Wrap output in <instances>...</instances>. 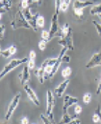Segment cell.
Segmentation results:
<instances>
[{
  "instance_id": "2",
  "label": "cell",
  "mask_w": 101,
  "mask_h": 124,
  "mask_svg": "<svg viewBox=\"0 0 101 124\" xmlns=\"http://www.w3.org/2000/svg\"><path fill=\"white\" fill-rule=\"evenodd\" d=\"M28 60H29V59H28L27 57H23V58H21V59H12V60H10L9 63L6 64L5 67H4V69L2 70V72H1V74H0V78L2 79L7 74H9L11 71H13L14 69H16L18 66H20L21 64L27 63Z\"/></svg>"
},
{
  "instance_id": "1",
  "label": "cell",
  "mask_w": 101,
  "mask_h": 124,
  "mask_svg": "<svg viewBox=\"0 0 101 124\" xmlns=\"http://www.w3.org/2000/svg\"><path fill=\"white\" fill-rule=\"evenodd\" d=\"M11 26L14 30H17L20 28H25V29H32L31 25L29 24V22L27 21V19L25 18V16L23 15V12L21 10H19L16 14L15 18L12 20L11 22ZM33 30V29H32Z\"/></svg>"
},
{
  "instance_id": "34",
  "label": "cell",
  "mask_w": 101,
  "mask_h": 124,
  "mask_svg": "<svg viewBox=\"0 0 101 124\" xmlns=\"http://www.w3.org/2000/svg\"><path fill=\"white\" fill-rule=\"evenodd\" d=\"M69 124H81V120H80L79 118L75 117L74 119H72V120H71V122H70Z\"/></svg>"
},
{
  "instance_id": "33",
  "label": "cell",
  "mask_w": 101,
  "mask_h": 124,
  "mask_svg": "<svg viewBox=\"0 0 101 124\" xmlns=\"http://www.w3.org/2000/svg\"><path fill=\"white\" fill-rule=\"evenodd\" d=\"M20 7L22 8V10L28 8V7H29V2H28V1H21V3H20Z\"/></svg>"
},
{
  "instance_id": "38",
  "label": "cell",
  "mask_w": 101,
  "mask_h": 124,
  "mask_svg": "<svg viewBox=\"0 0 101 124\" xmlns=\"http://www.w3.org/2000/svg\"><path fill=\"white\" fill-rule=\"evenodd\" d=\"M100 93H101V78H100V80H99V83H98V87L96 89V93L99 94Z\"/></svg>"
},
{
  "instance_id": "5",
  "label": "cell",
  "mask_w": 101,
  "mask_h": 124,
  "mask_svg": "<svg viewBox=\"0 0 101 124\" xmlns=\"http://www.w3.org/2000/svg\"><path fill=\"white\" fill-rule=\"evenodd\" d=\"M54 104H55V100H54V95L52 91L48 90L47 91V104H46V116L50 118L51 122L55 123L54 120V116H53V108H54Z\"/></svg>"
},
{
  "instance_id": "12",
  "label": "cell",
  "mask_w": 101,
  "mask_h": 124,
  "mask_svg": "<svg viewBox=\"0 0 101 124\" xmlns=\"http://www.w3.org/2000/svg\"><path fill=\"white\" fill-rule=\"evenodd\" d=\"M24 90H25V92H26V93H27L29 99L33 102L35 105L40 106V100H39V98H38V96H37L36 93L31 89V87H30L29 85H24Z\"/></svg>"
},
{
  "instance_id": "37",
  "label": "cell",
  "mask_w": 101,
  "mask_h": 124,
  "mask_svg": "<svg viewBox=\"0 0 101 124\" xmlns=\"http://www.w3.org/2000/svg\"><path fill=\"white\" fill-rule=\"evenodd\" d=\"M70 61V56L67 55V54H65L63 56V62H69Z\"/></svg>"
},
{
  "instance_id": "44",
  "label": "cell",
  "mask_w": 101,
  "mask_h": 124,
  "mask_svg": "<svg viewBox=\"0 0 101 124\" xmlns=\"http://www.w3.org/2000/svg\"><path fill=\"white\" fill-rule=\"evenodd\" d=\"M98 16H99V17H100V19H101V14L100 15H98Z\"/></svg>"
},
{
  "instance_id": "10",
  "label": "cell",
  "mask_w": 101,
  "mask_h": 124,
  "mask_svg": "<svg viewBox=\"0 0 101 124\" xmlns=\"http://www.w3.org/2000/svg\"><path fill=\"white\" fill-rule=\"evenodd\" d=\"M96 66H101V50L100 52H98L92 55V57L90 59V61L87 63L86 68L91 69V68H93Z\"/></svg>"
},
{
  "instance_id": "26",
  "label": "cell",
  "mask_w": 101,
  "mask_h": 124,
  "mask_svg": "<svg viewBox=\"0 0 101 124\" xmlns=\"http://www.w3.org/2000/svg\"><path fill=\"white\" fill-rule=\"evenodd\" d=\"M40 118H41V120H42V122L45 124H48V123H52L50 120V118L47 116H44V115H41L40 116Z\"/></svg>"
},
{
  "instance_id": "9",
  "label": "cell",
  "mask_w": 101,
  "mask_h": 124,
  "mask_svg": "<svg viewBox=\"0 0 101 124\" xmlns=\"http://www.w3.org/2000/svg\"><path fill=\"white\" fill-rule=\"evenodd\" d=\"M67 50H68V49H67V47H63V49H62V51H61L59 56L57 57V61H56L55 65H54V67H53V70H52V72H51L50 75L48 76V78H52L56 74H57V72H58V70H59V68H60V65H61V63L63 62V56L66 54V53H67Z\"/></svg>"
},
{
  "instance_id": "24",
  "label": "cell",
  "mask_w": 101,
  "mask_h": 124,
  "mask_svg": "<svg viewBox=\"0 0 101 124\" xmlns=\"http://www.w3.org/2000/svg\"><path fill=\"white\" fill-rule=\"evenodd\" d=\"M61 4L62 1L61 0H55V13H58L61 11Z\"/></svg>"
},
{
  "instance_id": "15",
  "label": "cell",
  "mask_w": 101,
  "mask_h": 124,
  "mask_svg": "<svg viewBox=\"0 0 101 124\" xmlns=\"http://www.w3.org/2000/svg\"><path fill=\"white\" fill-rule=\"evenodd\" d=\"M0 1H1V15H3V13H6L11 10L12 2L11 0H0Z\"/></svg>"
},
{
  "instance_id": "21",
  "label": "cell",
  "mask_w": 101,
  "mask_h": 124,
  "mask_svg": "<svg viewBox=\"0 0 101 124\" xmlns=\"http://www.w3.org/2000/svg\"><path fill=\"white\" fill-rule=\"evenodd\" d=\"M71 75V68L67 67V68H65L63 71H62V77L65 78H68V77H70Z\"/></svg>"
},
{
  "instance_id": "20",
  "label": "cell",
  "mask_w": 101,
  "mask_h": 124,
  "mask_svg": "<svg viewBox=\"0 0 101 124\" xmlns=\"http://www.w3.org/2000/svg\"><path fill=\"white\" fill-rule=\"evenodd\" d=\"M44 24H45V21H44V17L41 16H39L37 18V25L39 28H42L44 27Z\"/></svg>"
},
{
  "instance_id": "40",
  "label": "cell",
  "mask_w": 101,
  "mask_h": 124,
  "mask_svg": "<svg viewBox=\"0 0 101 124\" xmlns=\"http://www.w3.org/2000/svg\"><path fill=\"white\" fill-rule=\"evenodd\" d=\"M95 113L99 116V117H100V123H101V108H100V106H98V108L95 110Z\"/></svg>"
},
{
  "instance_id": "16",
  "label": "cell",
  "mask_w": 101,
  "mask_h": 124,
  "mask_svg": "<svg viewBox=\"0 0 101 124\" xmlns=\"http://www.w3.org/2000/svg\"><path fill=\"white\" fill-rule=\"evenodd\" d=\"M35 75L38 77L39 78V80H40V83H43L44 82V75H45V71H44V69L40 66L39 69H37V70H35Z\"/></svg>"
},
{
  "instance_id": "7",
  "label": "cell",
  "mask_w": 101,
  "mask_h": 124,
  "mask_svg": "<svg viewBox=\"0 0 101 124\" xmlns=\"http://www.w3.org/2000/svg\"><path fill=\"white\" fill-rule=\"evenodd\" d=\"M58 44L61 45L63 47H67L68 50H73L74 47H73V38H72V30L67 33L66 36L62 37L59 41H58Z\"/></svg>"
},
{
  "instance_id": "31",
  "label": "cell",
  "mask_w": 101,
  "mask_h": 124,
  "mask_svg": "<svg viewBox=\"0 0 101 124\" xmlns=\"http://www.w3.org/2000/svg\"><path fill=\"white\" fill-rule=\"evenodd\" d=\"M0 29H1V31H0V37H1V39H3V37H4V33H5V31H6V28H5V26H4V24H0Z\"/></svg>"
},
{
  "instance_id": "43",
  "label": "cell",
  "mask_w": 101,
  "mask_h": 124,
  "mask_svg": "<svg viewBox=\"0 0 101 124\" xmlns=\"http://www.w3.org/2000/svg\"><path fill=\"white\" fill-rule=\"evenodd\" d=\"M21 1H28L29 2V0H21Z\"/></svg>"
},
{
  "instance_id": "14",
  "label": "cell",
  "mask_w": 101,
  "mask_h": 124,
  "mask_svg": "<svg viewBox=\"0 0 101 124\" xmlns=\"http://www.w3.org/2000/svg\"><path fill=\"white\" fill-rule=\"evenodd\" d=\"M19 78H20V82H21V85H26V83L30 80V73H29V67L27 66V64L23 67L22 69V72L20 73L19 75Z\"/></svg>"
},
{
  "instance_id": "13",
  "label": "cell",
  "mask_w": 101,
  "mask_h": 124,
  "mask_svg": "<svg viewBox=\"0 0 101 124\" xmlns=\"http://www.w3.org/2000/svg\"><path fill=\"white\" fill-rule=\"evenodd\" d=\"M68 84H69V79H68V78H66L65 81H63L59 86H57V87L54 89V93H55V94H56L58 97H61V96L64 94V93L66 92Z\"/></svg>"
},
{
  "instance_id": "19",
  "label": "cell",
  "mask_w": 101,
  "mask_h": 124,
  "mask_svg": "<svg viewBox=\"0 0 101 124\" xmlns=\"http://www.w3.org/2000/svg\"><path fill=\"white\" fill-rule=\"evenodd\" d=\"M0 54H1V55H2L3 57H5V58H9L11 55H13L12 53H11L10 48H8V49H6V50H1V51H0Z\"/></svg>"
},
{
  "instance_id": "35",
  "label": "cell",
  "mask_w": 101,
  "mask_h": 124,
  "mask_svg": "<svg viewBox=\"0 0 101 124\" xmlns=\"http://www.w3.org/2000/svg\"><path fill=\"white\" fill-rule=\"evenodd\" d=\"M36 56H37L36 53H35L34 51H31V52H30V54H29V58H30V59H35V58H36Z\"/></svg>"
},
{
  "instance_id": "41",
  "label": "cell",
  "mask_w": 101,
  "mask_h": 124,
  "mask_svg": "<svg viewBox=\"0 0 101 124\" xmlns=\"http://www.w3.org/2000/svg\"><path fill=\"white\" fill-rule=\"evenodd\" d=\"M42 1H43V0H33V2H37L38 5H40V6L42 4Z\"/></svg>"
},
{
  "instance_id": "29",
  "label": "cell",
  "mask_w": 101,
  "mask_h": 124,
  "mask_svg": "<svg viewBox=\"0 0 101 124\" xmlns=\"http://www.w3.org/2000/svg\"><path fill=\"white\" fill-rule=\"evenodd\" d=\"M82 111H83V108H82L80 105H75V107H74V112H75L76 115L79 116V115L82 113Z\"/></svg>"
},
{
  "instance_id": "22",
  "label": "cell",
  "mask_w": 101,
  "mask_h": 124,
  "mask_svg": "<svg viewBox=\"0 0 101 124\" xmlns=\"http://www.w3.org/2000/svg\"><path fill=\"white\" fill-rule=\"evenodd\" d=\"M41 38L43 40H46V41H50V33L49 31H41Z\"/></svg>"
},
{
  "instance_id": "3",
  "label": "cell",
  "mask_w": 101,
  "mask_h": 124,
  "mask_svg": "<svg viewBox=\"0 0 101 124\" xmlns=\"http://www.w3.org/2000/svg\"><path fill=\"white\" fill-rule=\"evenodd\" d=\"M94 4L93 1H85V0H75L73 3V12L75 14V16L78 17H81L83 16V11L85 8L89 7V6H92Z\"/></svg>"
},
{
  "instance_id": "8",
  "label": "cell",
  "mask_w": 101,
  "mask_h": 124,
  "mask_svg": "<svg viewBox=\"0 0 101 124\" xmlns=\"http://www.w3.org/2000/svg\"><path fill=\"white\" fill-rule=\"evenodd\" d=\"M58 13H55L53 15V17L51 19V25H50V30H49V33H50V40L54 37L57 36L58 31H59V23H58Z\"/></svg>"
},
{
  "instance_id": "32",
  "label": "cell",
  "mask_w": 101,
  "mask_h": 124,
  "mask_svg": "<svg viewBox=\"0 0 101 124\" xmlns=\"http://www.w3.org/2000/svg\"><path fill=\"white\" fill-rule=\"evenodd\" d=\"M35 59H30L29 58V60L27 61V66L29 67V69H34L35 68V61H34Z\"/></svg>"
},
{
  "instance_id": "4",
  "label": "cell",
  "mask_w": 101,
  "mask_h": 124,
  "mask_svg": "<svg viewBox=\"0 0 101 124\" xmlns=\"http://www.w3.org/2000/svg\"><path fill=\"white\" fill-rule=\"evenodd\" d=\"M20 98H21V93H17L15 97L12 99L11 103L9 104L8 108H7V111H6V115H5V119L6 120H10V118L12 117L15 110L17 109V107L18 106L19 104V101H20Z\"/></svg>"
},
{
  "instance_id": "11",
  "label": "cell",
  "mask_w": 101,
  "mask_h": 124,
  "mask_svg": "<svg viewBox=\"0 0 101 124\" xmlns=\"http://www.w3.org/2000/svg\"><path fill=\"white\" fill-rule=\"evenodd\" d=\"M78 103V98L77 97H73L69 94H66L64 97V105H63V111L64 113L67 112V109L72 105H75Z\"/></svg>"
},
{
  "instance_id": "39",
  "label": "cell",
  "mask_w": 101,
  "mask_h": 124,
  "mask_svg": "<svg viewBox=\"0 0 101 124\" xmlns=\"http://www.w3.org/2000/svg\"><path fill=\"white\" fill-rule=\"evenodd\" d=\"M10 50H11L12 54H15L17 53V47L16 46H11L10 47Z\"/></svg>"
},
{
  "instance_id": "27",
  "label": "cell",
  "mask_w": 101,
  "mask_h": 124,
  "mask_svg": "<svg viewBox=\"0 0 101 124\" xmlns=\"http://www.w3.org/2000/svg\"><path fill=\"white\" fill-rule=\"evenodd\" d=\"M92 23H93V25H94V27H95V29H96V31H97V33L101 36V25L100 24H98L95 20H93Z\"/></svg>"
},
{
  "instance_id": "25",
  "label": "cell",
  "mask_w": 101,
  "mask_h": 124,
  "mask_svg": "<svg viewBox=\"0 0 101 124\" xmlns=\"http://www.w3.org/2000/svg\"><path fill=\"white\" fill-rule=\"evenodd\" d=\"M46 40H40V42H39V48H40V51H44V49L46 48Z\"/></svg>"
},
{
  "instance_id": "30",
  "label": "cell",
  "mask_w": 101,
  "mask_h": 124,
  "mask_svg": "<svg viewBox=\"0 0 101 124\" xmlns=\"http://www.w3.org/2000/svg\"><path fill=\"white\" fill-rule=\"evenodd\" d=\"M92 121L94 123H99L100 122V117H99V116L96 113H94V115L92 116Z\"/></svg>"
},
{
  "instance_id": "28",
  "label": "cell",
  "mask_w": 101,
  "mask_h": 124,
  "mask_svg": "<svg viewBox=\"0 0 101 124\" xmlns=\"http://www.w3.org/2000/svg\"><path fill=\"white\" fill-rule=\"evenodd\" d=\"M68 4H67V3H65L64 1L62 2V4H61V11L62 12H64V13H66L67 10H68Z\"/></svg>"
},
{
  "instance_id": "36",
  "label": "cell",
  "mask_w": 101,
  "mask_h": 124,
  "mask_svg": "<svg viewBox=\"0 0 101 124\" xmlns=\"http://www.w3.org/2000/svg\"><path fill=\"white\" fill-rule=\"evenodd\" d=\"M20 122H21L22 124H28L29 123V119H28L26 116H24V117H22V118H21Z\"/></svg>"
},
{
  "instance_id": "23",
  "label": "cell",
  "mask_w": 101,
  "mask_h": 124,
  "mask_svg": "<svg viewBox=\"0 0 101 124\" xmlns=\"http://www.w3.org/2000/svg\"><path fill=\"white\" fill-rule=\"evenodd\" d=\"M91 100V93H86L83 96V101H84L86 104H89Z\"/></svg>"
},
{
  "instance_id": "17",
  "label": "cell",
  "mask_w": 101,
  "mask_h": 124,
  "mask_svg": "<svg viewBox=\"0 0 101 124\" xmlns=\"http://www.w3.org/2000/svg\"><path fill=\"white\" fill-rule=\"evenodd\" d=\"M77 116H78V115H76V114H75V116H70L67 114V112H66V113H64L63 117H62V119H61L60 123H62V124L70 123V122H71V120H72V119H74V118H75V117H77Z\"/></svg>"
},
{
  "instance_id": "18",
  "label": "cell",
  "mask_w": 101,
  "mask_h": 124,
  "mask_svg": "<svg viewBox=\"0 0 101 124\" xmlns=\"http://www.w3.org/2000/svg\"><path fill=\"white\" fill-rule=\"evenodd\" d=\"M91 16H96V15H100L101 14V3L100 4H96L93 5L92 8L90 11Z\"/></svg>"
},
{
  "instance_id": "42",
  "label": "cell",
  "mask_w": 101,
  "mask_h": 124,
  "mask_svg": "<svg viewBox=\"0 0 101 124\" xmlns=\"http://www.w3.org/2000/svg\"><path fill=\"white\" fill-rule=\"evenodd\" d=\"M70 1H71V0H64V2L67 3V4H68V5L70 4Z\"/></svg>"
},
{
  "instance_id": "6",
  "label": "cell",
  "mask_w": 101,
  "mask_h": 124,
  "mask_svg": "<svg viewBox=\"0 0 101 124\" xmlns=\"http://www.w3.org/2000/svg\"><path fill=\"white\" fill-rule=\"evenodd\" d=\"M22 12H23V15L25 16V18L27 19V21H28L29 24L31 25L33 31H38V28H39V27H38V25H37V18H38V16H40V15H39V14H37V15H32L31 10L29 9V7L26 8V9H23Z\"/></svg>"
}]
</instances>
